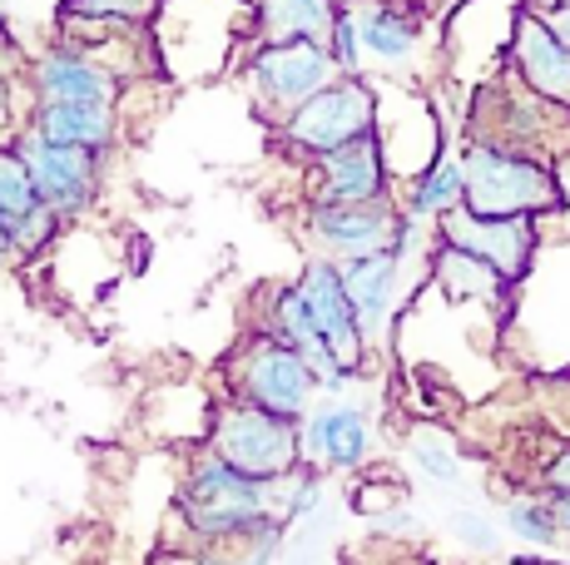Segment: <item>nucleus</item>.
I'll return each instance as SVG.
<instances>
[{
	"label": "nucleus",
	"instance_id": "nucleus-12",
	"mask_svg": "<svg viewBox=\"0 0 570 565\" xmlns=\"http://www.w3.org/2000/svg\"><path fill=\"white\" fill-rule=\"evenodd\" d=\"M298 432L303 462L323 466L327 476H353L377 456V422L353 397H317L308 417L298 422Z\"/></svg>",
	"mask_w": 570,
	"mask_h": 565
},
{
	"label": "nucleus",
	"instance_id": "nucleus-30",
	"mask_svg": "<svg viewBox=\"0 0 570 565\" xmlns=\"http://www.w3.org/2000/svg\"><path fill=\"white\" fill-rule=\"evenodd\" d=\"M535 492H546V496H561V492H570V437L556 447L551 456H546V466L535 472Z\"/></svg>",
	"mask_w": 570,
	"mask_h": 565
},
{
	"label": "nucleus",
	"instance_id": "nucleus-34",
	"mask_svg": "<svg viewBox=\"0 0 570 565\" xmlns=\"http://www.w3.org/2000/svg\"><path fill=\"white\" fill-rule=\"evenodd\" d=\"M149 565H189V556H184L179 546H164V551H159V556L149 561Z\"/></svg>",
	"mask_w": 570,
	"mask_h": 565
},
{
	"label": "nucleus",
	"instance_id": "nucleus-14",
	"mask_svg": "<svg viewBox=\"0 0 570 565\" xmlns=\"http://www.w3.org/2000/svg\"><path fill=\"white\" fill-rule=\"evenodd\" d=\"M507 70L517 75L521 85H531L541 100L570 110V46L525 6H511Z\"/></svg>",
	"mask_w": 570,
	"mask_h": 565
},
{
	"label": "nucleus",
	"instance_id": "nucleus-32",
	"mask_svg": "<svg viewBox=\"0 0 570 565\" xmlns=\"http://www.w3.org/2000/svg\"><path fill=\"white\" fill-rule=\"evenodd\" d=\"M16 264H20V254H16V224L0 214V274H10Z\"/></svg>",
	"mask_w": 570,
	"mask_h": 565
},
{
	"label": "nucleus",
	"instance_id": "nucleus-8",
	"mask_svg": "<svg viewBox=\"0 0 570 565\" xmlns=\"http://www.w3.org/2000/svg\"><path fill=\"white\" fill-rule=\"evenodd\" d=\"M16 149L30 169V184H36L40 204L55 209L65 224H85L105 199V179H109V155H95V149H75V145H50V139L20 129Z\"/></svg>",
	"mask_w": 570,
	"mask_h": 565
},
{
	"label": "nucleus",
	"instance_id": "nucleus-19",
	"mask_svg": "<svg viewBox=\"0 0 570 565\" xmlns=\"http://www.w3.org/2000/svg\"><path fill=\"white\" fill-rule=\"evenodd\" d=\"M462 194H466V179H462V149L446 139L442 149L432 155V165H422L407 184H397V209L416 224H436L446 219L452 209H462Z\"/></svg>",
	"mask_w": 570,
	"mask_h": 565
},
{
	"label": "nucleus",
	"instance_id": "nucleus-2",
	"mask_svg": "<svg viewBox=\"0 0 570 565\" xmlns=\"http://www.w3.org/2000/svg\"><path fill=\"white\" fill-rule=\"evenodd\" d=\"M462 149V209L481 219H535L546 224L566 209V184L556 159L525 155V149L487 145V139H456Z\"/></svg>",
	"mask_w": 570,
	"mask_h": 565
},
{
	"label": "nucleus",
	"instance_id": "nucleus-18",
	"mask_svg": "<svg viewBox=\"0 0 570 565\" xmlns=\"http://www.w3.org/2000/svg\"><path fill=\"white\" fill-rule=\"evenodd\" d=\"M357 36H363L367 70H407L422 50V10H412L407 0H363L353 6Z\"/></svg>",
	"mask_w": 570,
	"mask_h": 565
},
{
	"label": "nucleus",
	"instance_id": "nucleus-6",
	"mask_svg": "<svg viewBox=\"0 0 570 565\" xmlns=\"http://www.w3.org/2000/svg\"><path fill=\"white\" fill-rule=\"evenodd\" d=\"M238 80L258 119L278 125L283 115H293L303 100L337 80V65L323 40H248L238 56Z\"/></svg>",
	"mask_w": 570,
	"mask_h": 565
},
{
	"label": "nucleus",
	"instance_id": "nucleus-20",
	"mask_svg": "<svg viewBox=\"0 0 570 565\" xmlns=\"http://www.w3.org/2000/svg\"><path fill=\"white\" fill-rule=\"evenodd\" d=\"M333 16L337 0H248V40H323Z\"/></svg>",
	"mask_w": 570,
	"mask_h": 565
},
{
	"label": "nucleus",
	"instance_id": "nucleus-10",
	"mask_svg": "<svg viewBox=\"0 0 570 565\" xmlns=\"http://www.w3.org/2000/svg\"><path fill=\"white\" fill-rule=\"evenodd\" d=\"M402 224L397 199L377 204H303L298 209V234L308 238V254L347 264V258H367L392 248V234Z\"/></svg>",
	"mask_w": 570,
	"mask_h": 565
},
{
	"label": "nucleus",
	"instance_id": "nucleus-27",
	"mask_svg": "<svg viewBox=\"0 0 570 565\" xmlns=\"http://www.w3.org/2000/svg\"><path fill=\"white\" fill-rule=\"evenodd\" d=\"M169 0H60L55 10H70V16H95V20H119V26H155V16Z\"/></svg>",
	"mask_w": 570,
	"mask_h": 565
},
{
	"label": "nucleus",
	"instance_id": "nucleus-26",
	"mask_svg": "<svg viewBox=\"0 0 570 565\" xmlns=\"http://www.w3.org/2000/svg\"><path fill=\"white\" fill-rule=\"evenodd\" d=\"M323 46H327V56H333L337 75H372L367 70V56H363V36H357L353 6H337L333 26H327V36H323Z\"/></svg>",
	"mask_w": 570,
	"mask_h": 565
},
{
	"label": "nucleus",
	"instance_id": "nucleus-21",
	"mask_svg": "<svg viewBox=\"0 0 570 565\" xmlns=\"http://www.w3.org/2000/svg\"><path fill=\"white\" fill-rule=\"evenodd\" d=\"M501 526H507V536H517L521 546H531V551H566L556 502L546 492H535V486L531 492L507 496V506H501Z\"/></svg>",
	"mask_w": 570,
	"mask_h": 565
},
{
	"label": "nucleus",
	"instance_id": "nucleus-35",
	"mask_svg": "<svg viewBox=\"0 0 570 565\" xmlns=\"http://www.w3.org/2000/svg\"><path fill=\"white\" fill-rule=\"evenodd\" d=\"M337 6H363V0H337Z\"/></svg>",
	"mask_w": 570,
	"mask_h": 565
},
{
	"label": "nucleus",
	"instance_id": "nucleus-23",
	"mask_svg": "<svg viewBox=\"0 0 570 565\" xmlns=\"http://www.w3.org/2000/svg\"><path fill=\"white\" fill-rule=\"evenodd\" d=\"M407 456H412V466L426 476V482H436V486H462V456H456V447L446 437H436V432H426V427H416L407 432Z\"/></svg>",
	"mask_w": 570,
	"mask_h": 565
},
{
	"label": "nucleus",
	"instance_id": "nucleus-7",
	"mask_svg": "<svg viewBox=\"0 0 570 565\" xmlns=\"http://www.w3.org/2000/svg\"><path fill=\"white\" fill-rule=\"evenodd\" d=\"M204 447L214 456H224L228 466H238L244 476L278 482V476H288L303 462V432L293 417L248 407V402H234V397H218L214 417H208Z\"/></svg>",
	"mask_w": 570,
	"mask_h": 565
},
{
	"label": "nucleus",
	"instance_id": "nucleus-24",
	"mask_svg": "<svg viewBox=\"0 0 570 565\" xmlns=\"http://www.w3.org/2000/svg\"><path fill=\"white\" fill-rule=\"evenodd\" d=\"M16 224V254H20V264H36V258H46L60 248V238L70 234V224L60 219L55 209H46V204H36L30 214H20V219H10Z\"/></svg>",
	"mask_w": 570,
	"mask_h": 565
},
{
	"label": "nucleus",
	"instance_id": "nucleus-3",
	"mask_svg": "<svg viewBox=\"0 0 570 565\" xmlns=\"http://www.w3.org/2000/svg\"><path fill=\"white\" fill-rule=\"evenodd\" d=\"M462 139H487V145L525 149V155L556 159L570 149V110L541 100L531 85H521L517 75L501 65L491 80L471 85V100L462 115Z\"/></svg>",
	"mask_w": 570,
	"mask_h": 565
},
{
	"label": "nucleus",
	"instance_id": "nucleus-33",
	"mask_svg": "<svg viewBox=\"0 0 570 565\" xmlns=\"http://www.w3.org/2000/svg\"><path fill=\"white\" fill-rule=\"evenodd\" d=\"M551 502H556V516H561V536H566V551H570V492L551 496Z\"/></svg>",
	"mask_w": 570,
	"mask_h": 565
},
{
	"label": "nucleus",
	"instance_id": "nucleus-22",
	"mask_svg": "<svg viewBox=\"0 0 570 565\" xmlns=\"http://www.w3.org/2000/svg\"><path fill=\"white\" fill-rule=\"evenodd\" d=\"M323 496H327V472L313 462H298L288 476L273 482V516L298 526V521H308L313 511L323 506Z\"/></svg>",
	"mask_w": 570,
	"mask_h": 565
},
{
	"label": "nucleus",
	"instance_id": "nucleus-28",
	"mask_svg": "<svg viewBox=\"0 0 570 565\" xmlns=\"http://www.w3.org/2000/svg\"><path fill=\"white\" fill-rule=\"evenodd\" d=\"M446 531H452V541L462 551H471V556H497L501 551V526L476 506H456L452 516H446Z\"/></svg>",
	"mask_w": 570,
	"mask_h": 565
},
{
	"label": "nucleus",
	"instance_id": "nucleus-13",
	"mask_svg": "<svg viewBox=\"0 0 570 565\" xmlns=\"http://www.w3.org/2000/svg\"><path fill=\"white\" fill-rule=\"evenodd\" d=\"M26 95L30 105H119L125 80L90 50L50 40L26 60Z\"/></svg>",
	"mask_w": 570,
	"mask_h": 565
},
{
	"label": "nucleus",
	"instance_id": "nucleus-36",
	"mask_svg": "<svg viewBox=\"0 0 570 565\" xmlns=\"http://www.w3.org/2000/svg\"><path fill=\"white\" fill-rule=\"evenodd\" d=\"M0 6H6V0H0Z\"/></svg>",
	"mask_w": 570,
	"mask_h": 565
},
{
	"label": "nucleus",
	"instance_id": "nucleus-31",
	"mask_svg": "<svg viewBox=\"0 0 570 565\" xmlns=\"http://www.w3.org/2000/svg\"><path fill=\"white\" fill-rule=\"evenodd\" d=\"M517 6H525V10H535V16L546 20V26L556 30V36L570 46V0H517Z\"/></svg>",
	"mask_w": 570,
	"mask_h": 565
},
{
	"label": "nucleus",
	"instance_id": "nucleus-1",
	"mask_svg": "<svg viewBox=\"0 0 570 565\" xmlns=\"http://www.w3.org/2000/svg\"><path fill=\"white\" fill-rule=\"evenodd\" d=\"M263 516H273V482L244 476L208 447L184 452V472L174 486V526H179L174 546H214Z\"/></svg>",
	"mask_w": 570,
	"mask_h": 565
},
{
	"label": "nucleus",
	"instance_id": "nucleus-25",
	"mask_svg": "<svg viewBox=\"0 0 570 565\" xmlns=\"http://www.w3.org/2000/svg\"><path fill=\"white\" fill-rule=\"evenodd\" d=\"M36 204H40V194H36V184H30V169H26V159H20L16 139H10V145H0V214L20 219V214H30Z\"/></svg>",
	"mask_w": 570,
	"mask_h": 565
},
{
	"label": "nucleus",
	"instance_id": "nucleus-17",
	"mask_svg": "<svg viewBox=\"0 0 570 565\" xmlns=\"http://www.w3.org/2000/svg\"><path fill=\"white\" fill-rule=\"evenodd\" d=\"M26 129L50 145L95 149V155L115 159L119 139H125V110L119 105H30Z\"/></svg>",
	"mask_w": 570,
	"mask_h": 565
},
{
	"label": "nucleus",
	"instance_id": "nucleus-15",
	"mask_svg": "<svg viewBox=\"0 0 570 565\" xmlns=\"http://www.w3.org/2000/svg\"><path fill=\"white\" fill-rule=\"evenodd\" d=\"M337 268H343V288H347V303H353V313H357V328H363L367 343L377 347L392 333V318H397L402 268H407V258L382 248V254L347 258V264H337Z\"/></svg>",
	"mask_w": 570,
	"mask_h": 565
},
{
	"label": "nucleus",
	"instance_id": "nucleus-9",
	"mask_svg": "<svg viewBox=\"0 0 570 565\" xmlns=\"http://www.w3.org/2000/svg\"><path fill=\"white\" fill-rule=\"evenodd\" d=\"M397 199V174H392L387 145L382 135L353 139V145L333 149V155L303 165V204H377Z\"/></svg>",
	"mask_w": 570,
	"mask_h": 565
},
{
	"label": "nucleus",
	"instance_id": "nucleus-4",
	"mask_svg": "<svg viewBox=\"0 0 570 565\" xmlns=\"http://www.w3.org/2000/svg\"><path fill=\"white\" fill-rule=\"evenodd\" d=\"M218 397L303 422L313 402L323 397V387H317L313 367L303 363V353H293L288 343H278L263 328H244L218 363Z\"/></svg>",
	"mask_w": 570,
	"mask_h": 565
},
{
	"label": "nucleus",
	"instance_id": "nucleus-5",
	"mask_svg": "<svg viewBox=\"0 0 570 565\" xmlns=\"http://www.w3.org/2000/svg\"><path fill=\"white\" fill-rule=\"evenodd\" d=\"M377 119H382L377 80H372V75H337L327 90H317L313 100H303L293 115H283L278 125H273V139H278V149L293 165H313V159L372 135Z\"/></svg>",
	"mask_w": 570,
	"mask_h": 565
},
{
	"label": "nucleus",
	"instance_id": "nucleus-16",
	"mask_svg": "<svg viewBox=\"0 0 570 565\" xmlns=\"http://www.w3.org/2000/svg\"><path fill=\"white\" fill-rule=\"evenodd\" d=\"M426 282H432L436 293H442L452 308H487V313H501V318H511V298H517V282H507L491 264H481V258L462 254V248L452 244H436L426 248Z\"/></svg>",
	"mask_w": 570,
	"mask_h": 565
},
{
	"label": "nucleus",
	"instance_id": "nucleus-29",
	"mask_svg": "<svg viewBox=\"0 0 570 565\" xmlns=\"http://www.w3.org/2000/svg\"><path fill=\"white\" fill-rule=\"evenodd\" d=\"M26 110H30V95H26V75L20 70H0V145L26 129Z\"/></svg>",
	"mask_w": 570,
	"mask_h": 565
},
{
	"label": "nucleus",
	"instance_id": "nucleus-11",
	"mask_svg": "<svg viewBox=\"0 0 570 565\" xmlns=\"http://www.w3.org/2000/svg\"><path fill=\"white\" fill-rule=\"evenodd\" d=\"M432 238L462 248V254L481 258V264H491L507 282H517V288L531 278L535 258H541V244H546L535 219H481V214H471V209H452L446 219H436Z\"/></svg>",
	"mask_w": 570,
	"mask_h": 565
}]
</instances>
